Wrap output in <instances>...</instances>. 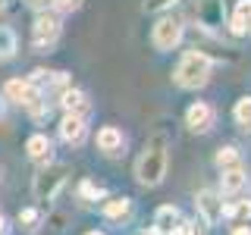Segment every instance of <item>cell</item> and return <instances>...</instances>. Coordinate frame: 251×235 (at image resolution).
Returning <instances> with one entry per match:
<instances>
[{"label":"cell","mask_w":251,"mask_h":235,"mask_svg":"<svg viewBox=\"0 0 251 235\" xmlns=\"http://www.w3.org/2000/svg\"><path fill=\"white\" fill-rule=\"evenodd\" d=\"M53 13H75L82 6V0H50Z\"/></svg>","instance_id":"d4e9b609"},{"label":"cell","mask_w":251,"mask_h":235,"mask_svg":"<svg viewBox=\"0 0 251 235\" xmlns=\"http://www.w3.org/2000/svg\"><path fill=\"white\" fill-rule=\"evenodd\" d=\"M151 41L157 50H176L179 41H182V19H176V16H160V19L154 22V31H151Z\"/></svg>","instance_id":"277c9868"},{"label":"cell","mask_w":251,"mask_h":235,"mask_svg":"<svg viewBox=\"0 0 251 235\" xmlns=\"http://www.w3.org/2000/svg\"><path fill=\"white\" fill-rule=\"evenodd\" d=\"M195 207H198V213L207 226H217L223 219V194L214 191V188H204V191L195 194Z\"/></svg>","instance_id":"52a82bcc"},{"label":"cell","mask_w":251,"mask_h":235,"mask_svg":"<svg viewBox=\"0 0 251 235\" xmlns=\"http://www.w3.org/2000/svg\"><path fill=\"white\" fill-rule=\"evenodd\" d=\"M248 176H245V166H235V169H223L220 176V194H239L245 188Z\"/></svg>","instance_id":"5bb4252c"},{"label":"cell","mask_w":251,"mask_h":235,"mask_svg":"<svg viewBox=\"0 0 251 235\" xmlns=\"http://www.w3.org/2000/svg\"><path fill=\"white\" fill-rule=\"evenodd\" d=\"M232 116L239 125H245V129H251V97H239L232 107Z\"/></svg>","instance_id":"44dd1931"},{"label":"cell","mask_w":251,"mask_h":235,"mask_svg":"<svg viewBox=\"0 0 251 235\" xmlns=\"http://www.w3.org/2000/svg\"><path fill=\"white\" fill-rule=\"evenodd\" d=\"M104 216L113 219V223L129 219L132 216V198H107L104 201Z\"/></svg>","instance_id":"9a60e30c"},{"label":"cell","mask_w":251,"mask_h":235,"mask_svg":"<svg viewBox=\"0 0 251 235\" xmlns=\"http://www.w3.org/2000/svg\"><path fill=\"white\" fill-rule=\"evenodd\" d=\"M214 163H217V169H220V172H223V169H235V166H242V154H239V147H232V144L220 147L217 157H214Z\"/></svg>","instance_id":"ac0fdd59"},{"label":"cell","mask_w":251,"mask_h":235,"mask_svg":"<svg viewBox=\"0 0 251 235\" xmlns=\"http://www.w3.org/2000/svg\"><path fill=\"white\" fill-rule=\"evenodd\" d=\"M38 223H41V210L38 207H25V210H19V226L22 229H38Z\"/></svg>","instance_id":"7402d4cb"},{"label":"cell","mask_w":251,"mask_h":235,"mask_svg":"<svg viewBox=\"0 0 251 235\" xmlns=\"http://www.w3.org/2000/svg\"><path fill=\"white\" fill-rule=\"evenodd\" d=\"M195 16H198V25L204 31L217 35V31L223 28V0H198Z\"/></svg>","instance_id":"9c48e42d"},{"label":"cell","mask_w":251,"mask_h":235,"mask_svg":"<svg viewBox=\"0 0 251 235\" xmlns=\"http://www.w3.org/2000/svg\"><path fill=\"white\" fill-rule=\"evenodd\" d=\"M248 25H251V0H239L229 28H232V35H248Z\"/></svg>","instance_id":"2e32d148"},{"label":"cell","mask_w":251,"mask_h":235,"mask_svg":"<svg viewBox=\"0 0 251 235\" xmlns=\"http://www.w3.org/2000/svg\"><path fill=\"white\" fill-rule=\"evenodd\" d=\"M44 3H47V0H25V6H31V10H41Z\"/></svg>","instance_id":"4316f807"},{"label":"cell","mask_w":251,"mask_h":235,"mask_svg":"<svg viewBox=\"0 0 251 235\" xmlns=\"http://www.w3.org/2000/svg\"><path fill=\"white\" fill-rule=\"evenodd\" d=\"M217 122V110L207 104V100H195L192 107L185 110V125L192 132H198V135H204V132H210Z\"/></svg>","instance_id":"ba28073f"},{"label":"cell","mask_w":251,"mask_h":235,"mask_svg":"<svg viewBox=\"0 0 251 235\" xmlns=\"http://www.w3.org/2000/svg\"><path fill=\"white\" fill-rule=\"evenodd\" d=\"M19 50V38L10 25H0V60H13Z\"/></svg>","instance_id":"d6986e66"},{"label":"cell","mask_w":251,"mask_h":235,"mask_svg":"<svg viewBox=\"0 0 251 235\" xmlns=\"http://www.w3.org/2000/svg\"><path fill=\"white\" fill-rule=\"evenodd\" d=\"M223 216L245 223V219H251V201H232V204H226V207H223Z\"/></svg>","instance_id":"ffe728a7"},{"label":"cell","mask_w":251,"mask_h":235,"mask_svg":"<svg viewBox=\"0 0 251 235\" xmlns=\"http://www.w3.org/2000/svg\"><path fill=\"white\" fill-rule=\"evenodd\" d=\"M0 235H6V219H3V213H0Z\"/></svg>","instance_id":"f1b7e54d"},{"label":"cell","mask_w":251,"mask_h":235,"mask_svg":"<svg viewBox=\"0 0 251 235\" xmlns=\"http://www.w3.org/2000/svg\"><path fill=\"white\" fill-rule=\"evenodd\" d=\"M192 235H204V232H198V229H195V226H192Z\"/></svg>","instance_id":"f546056e"},{"label":"cell","mask_w":251,"mask_h":235,"mask_svg":"<svg viewBox=\"0 0 251 235\" xmlns=\"http://www.w3.org/2000/svg\"><path fill=\"white\" fill-rule=\"evenodd\" d=\"M173 3H179V0H141L145 13H163V10H170Z\"/></svg>","instance_id":"cb8c5ba5"},{"label":"cell","mask_w":251,"mask_h":235,"mask_svg":"<svg viewBox=\"0 0 251 235\" xmlns=\"http://www.w3.org/2000/svg\"><path fill=\"white\" fill-rule=\"evenodd\" d=\"M25 154H28V160H35V163H41V166H47V163L53 160V144H50V138L41 135V132L28 135V141H25Z\"/></svg>","instance_id":"7c38bea8"},{"label":"cell","mask_w":251,"mask_h":235,"mask_svg":"<svg viewBox=\"0 0 251 235\" xmlns=\"http://www.w3.org/2000/svg\"><path fill=\"white\" fill-rule=\"evenodd\" d=\"M232 235H251V226H245V223H242V226H235Z\"/></svg>","instance_id":"484cf974"},{"label":"cell","mask_w":251,"mask_h":235,"mask_svg":"<svg viewBox=\"0 0 251 235\" xmlns=\"http://www.w3.org/2000/svg\"><path fill=\"white\" fill-rule=\"evenodd\" d=\"M210 72H214V60L201 50H185L182 60H179L176 72H173V82L182 91H198L210 82Z\"/></svg>","instance_id":"6da1fadb"},{"label":"cell","mask_w":251,"mask_h":235,"mask_svg":"<svg viewBox=\"0 0 251 235\" xmlns=\"http://www.w3.org/2000/svg\"><path fill=\"white\" fill-rule=\"evenodd\" d=\"M88 235H104V232H88Z\"/></svg>","instance_id":"4dcf8cb0"},{"label":"cell","mask_w":251,"mask_h":235,"mask_svg":"<svg viewBox=\"0 0 251 235\" xmlns=\"http://www.w3.org/2000/svg\"><path fill=\"white\" fill-rule=\"evenodd\" d=\"M167 163H170V157H167V147H163V141H160V138L151 141V144L141 151L138 163H135V179H138V185L157 188L163 179H167Z\"/></svg>","instance_id":"7a4b0ae2"},{"label":"cell","mask_w":251,"mask_h":235,"mask_svg":"<svg viewBox=\"0 0 251 235\" xmlns=\"http://www.w3.org/2000/svg\"><path fill=\"white\" fill-rule=\"evenodd\" d=\"M66 179H69V166H66V163H47V166L35 176V182H31V194H35V201L50 204L60 194V188L66 185Z\"/></svg>","instance_id":"3957f363"},{"label":"cell","mask_w":251,"mask_h":235,"mask_svg":"<svg viewBox=\"0 0 251 235\" xmlns=\"http://www.w3.org/2000/svg\"><path fill=\"white\" fill-rule=\"evenodd\" d=\"M60 16L57 13H38V19H35V25H31V41H35V47H50V44H57V38H60Z\"/></svg>","instance_id":"5b68a950"},{"label":"cell","mask_w":251,"mask_h":235,"mask_svg":"<svg viewBox=\"0 0 251 235\" xmlns=\"http://www.w3.org/2000/svg\"><path fill=\"white\" fill-rule=\"evenodd\" d=\"M176 223H179V210L173 207V204H163V207H157V213H154V229L170 232Z\"/></svg>","instance_id":"e0dca14e"},{"label":"cell","mask_w":251,"mask_h":235,"mask_svg":"<svg viewBox=\"0 0 251 235\" xmlns=\"http://www.w3.org/2000/svg\"><path fill=\"white\" fill-rule=\"evenodd\" d=\"M60 138L66 141V144H85V138H88V125H85V116H78V113H63V119H60Z\"/></svg>","instance_id":"30bf717a"},{"label":"cell","mask_w":251,"mask_h":235,"mask_svg":"<svg viewBox=\"0 0 251 235\" xmlns=\"http://www.w3.org/2000/svg\"><path fill=\"white\" fill-rule=\"evenodd\" d=\"M38 97H44V91H38L28 78H10L3 85V100L6 104H19V107H31Z\"/></svg>","instance_id":"8992f818"},{"label":"cell","mask_w":251,"mask_h":235,"mask_svg":"<svg viewBox=\"0 0 251 235\" xmlns=\"http://www.w3.org/2000/svg\"><path fill=\"white\" fill-rule=\"evenodd\" d=\"M3 116H6V100L0 97V119H3Z\"/></svg>","instance_id":"83f0119b"},{"label":"cell","mask_w":251,"mask_h":235,"mask_svg":"<svg viewBox=\"0 0 251 235\" xmlns=\"http://www.w3.org/2000/svg\"><path fill=\"white\" fill-rule=\"evenodd\" d=\"M94 144H98V151H104L107 157H116V154L126 147V135L116 129V125H104V129H98Z\"/></svg>","instance_id":"8fae6325"},{"label":"cell","mask_w":251,"mask_h":235,"mask_svg":"<svg viewBox=\"0 0 251 235\" xmlns=\"http://www.w3.org/2000/svg\"><path fill=\"white\" fill-rule=\"evenodd\" d=\"M60 107L66 110V113H78V116H85V113L91 110L88 94L78 91V88H63V94H60Z\"/></svg>","instance_id":"4fadbf2b"},{"label":"cell","mask_w":251,"mask_h":235,"mask_svg":"<svg viewBox=\"0 0 251 235\" xmlns=\"http://www.w3.org/2000/svg\"><path fill=\"white\" fill-rule=\"evenodd\" d=\"M78 194H82V201H98V198H104V188L94 185L91 179H85V182L78 185Z\"/></svg>","instance_id":"603a6c76"}]
</instances>
